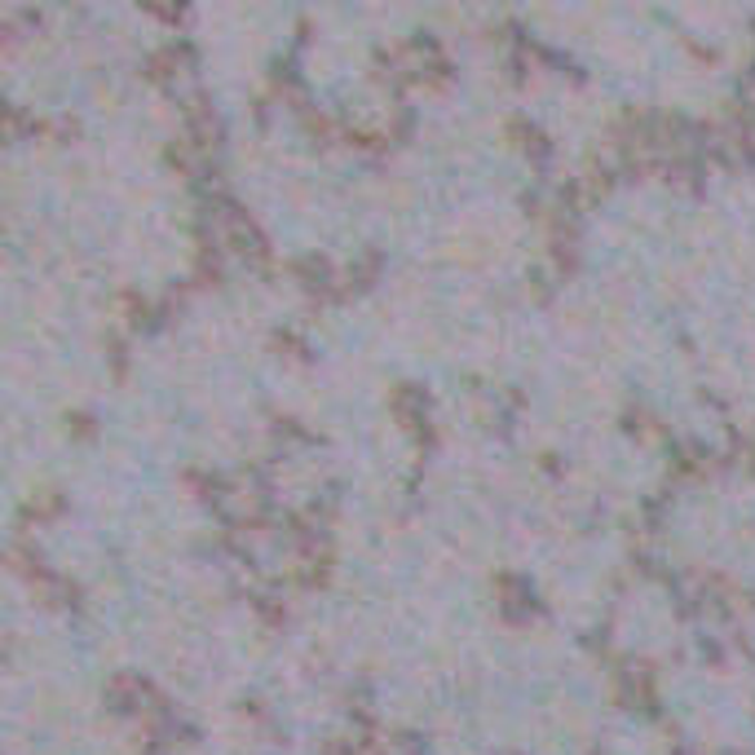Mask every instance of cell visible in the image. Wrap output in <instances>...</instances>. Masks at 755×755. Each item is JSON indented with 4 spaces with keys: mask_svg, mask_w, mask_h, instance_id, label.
I'll use <instances>...</instances> for the list:
<instances>
[{
    "mask_svg": "<svg viewBox=\"0 0 755 755\" xmlns=\"http://www.w3.org/2000/svg\"><path fill=\"white\" fill-rule=\"evenodd\" d=\"M512 137H517V146H521V150H526L535 164H548V159H552V141L543 137V128L517 120V125H512Z\"/></svg>",
    "mask_w": 755,
    "mask_h": 755,
    "instance_id": "cell-3",
    "label": "cell"
},
{
    "mask_svg": "<svg viewBox=\"0 0 755 755\" xmlns=\"http://www.w3.org/2000/svg\"><path fill=\"white\" fill-rule=\"evenodd\" d=\"M500 592H508L500 601L503 615H526V610H535V588L526 584V579H517V575H500Z\"/></svg>",
    "mask_w": 755,
    "mask_h": 755,
    "instance_id": "cell-2",
    "label": "cell"
},
{
    "mask_svg": "<svg viewBox=\"0 0 755 755\" xmlns=\"http://www.w3.org/2000/svg\"><path fill=\"white\" fill-rule=\"evenodd\" d=\"M190 71H195V53H190L186 40H168L164 49H155V53L146 58V76L159 80V85H168V89H177L182 80H190Z\"/></svg>",
    "mask_w": 755,
    "mask_h": 755,
    "instance_id": "cell-1",
    "label": "cell"
}]
</instances>
